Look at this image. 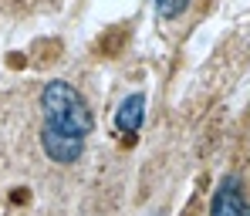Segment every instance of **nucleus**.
<instances>
[{"instance_id": "nucleus-1", "label": "nucleus", "mask_w": 250, "mask_h": 216, "mask_svg": "<svg viewBox=\"0 0 250 216\" xmlns=\"http://www.w3.org/2000/svg\"><path fill=\"white\" fill-rule=\"evenodd\" d=\"M41 112H44V125H54L61 132L71 135H91V108L82 98V91L68 81H47L41 91Z\"/></svg>"}, {"instance_id": "nucleus-2", "label": "nucleus", "mask_w": 250, "mask_h": 216, "mask_svg": "<svg viewBox=\"0 0 250 216\" xmlns=\"http://www.w3.org/2000/svg\"><path fill=\"white\" fill-rule=\"evenodd\" d=\"M41 145H44V152H47V159H51V162H61V166L78 162L82 152H84L82 135L61 132V129H54V125H44L41 129Z\"/></svg>"}, {"instance_id": "nucleus-3", "label": "nucleus", "mask_w": 250, "mask_h": 216, "mask_svg": "<svg viewBox=\"0 0 250 216\" xmlns=\"http://www.w3.org/2000/svg\"><path fill=\"white\" fill-rule=\"evenodd\" d=\"M209 216H250V199L237 176H227L216 186V193L209 199Z\"/></svg>"}, {"instance_id": "nucleus-4", "label": "nucleus", "mask_w": 250, "mask_h": 216, "mask_svg": "<svg viewBox=\"0 0 250 216\" xmlns=\"http://www.w3.org/2000/svg\"><path fill=\"white\" fill-rule=\"evenodd\" d=\"M142 115H146V95H128L122 105H119V115H115V125L122 135H135L142 125Z\"/></svg>"}, {"instance_id": "nucleus-5", "label": "nucleus", "mask_w": 250, "mask_h": 216, "mask_svg": "<svg viewBox=\"0 0 250 216\" xmlns=\"http://www.w3.org/2000/svg\"><path fill=\"white\" fill-rule=\"evenodd\" d=\"M152 3H156V10H159L163 20H179L189 10V0H152Z\"/></svg>"}]
</instances>
